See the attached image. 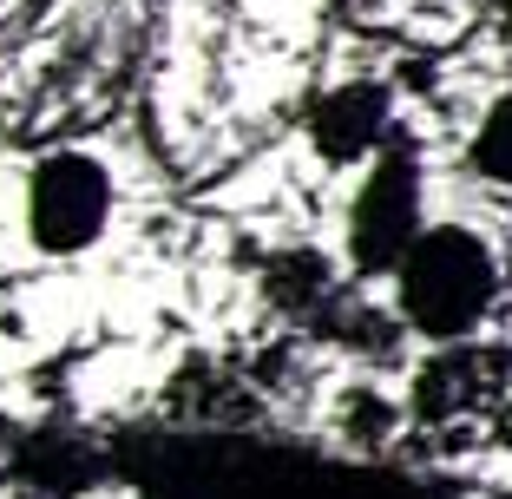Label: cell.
Returning a JSON list of instances; mask_svg holds the SVG:
<instances>
[{"label":"cell","mask_w":512,"mask_h":499,"mask_svg":"<svg viewBox=\"0 0 512 499\" xmlns=\"http://www.w3.org/2000/svg\"><path fill=\"white\" fill-rule=\"evenodd\" d=\"M401 283V322L427 342H467L499 296V263L493 243L467 224H427L421 243L407 250V263L394 270Z\"/></svg>","instance_id":"6da1fadb"},{"label":"cell","mask_w":512,"mask_h":499,"mask_svg":"<svg viewBox=\"0 0 512 499\" xmlns=\"http://www.w3.org/2000/svg\"><path fill=\"white\" fill-rule=\"evenodd\" d=\"M421 230V158L394 138L368 158V178L348 204V263L362 276H394L421 243Z\"/></svg>","instance_id":"7a4b0ae2"},{"label":"cell","mask_w":512,"mask_h":499,"mask_svg":"<svg viewBox=\"0 0 512 499\" xmlns=\"http://www.w3.org/2000/svg\"><path fill=\"white\" fill-rule=\"evenodd\" d=\"M112 224V171L92 152H53L27 178V230L46 257L92 250Z\"/></svg>","instance_id":"3957f363"},{"label":"cell","mask_w":512,"mask_h":499,"mask_svg":"<svg viewBox=\"0 0 512 499\" xmlns=\"http://www.w3.org/2000/svg\"><path fill=\"white\" fill-rule=\"evenodd\" d=\"M388 119H394L388 86L348 79V86H329L309 106V145H316L322 165H362L388 145Z\"/></svg>","instance_id":"277c9868"},{"label":"cell","mask_w":512,"mask_h":499,"mask_svg":"<svg viewBox=\"0 0 512 499\" xmlns=\"http://www.w3.org/2000/svg\"><path fill=\"white\" fill-rule=\"evenodd\" d=\"M467 158L486 184H506L512 191V92H499L493 106L480 112V125H473V138H467Z\"/></svg>","instance_id":"5b68a950"}]
</instances>
